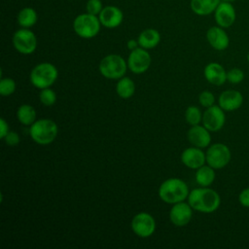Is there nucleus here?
Masks as SVG:
<instances>
[{"mask_svg":"<svg viewBox=\"0 0 249 249\" xmlns=\"http://www.w3.org/2000/svg\"><path fill=\"white\" fill-rule=\"evenodd\" d=\"M188 202L194 210L209 214L220 207L221 197L215 190L208 187H200L190 192Z\"/></svg>","mask_w":249,"mask_h":249,"instance_id":"1","label":"nucleus"},{"mask_svg":"<svg viewBox=\"0 0 249 249\" xmlns=\"http://www.w3.org/2000/svg\"><path fill=\"white\" fill-rule=\"evenodd\" d=\"M190 192L185 181L179 178H168L159 188L160 198L168 204H175L188 198Z\"/></svg>","mask_w":249,"mask_h":249,"instance_id":"2","label":"nucleus"},{"mask_svg":"<svg viewBox=\"0 0 249 249\" xmlns=\"http://www.w3.org/2000/svg\"><path fill=\"white\" fill-rule=\"evenodd\" d=\"M57 124L50 119H40L35 121L29 129L32 140L39 145H48L54 141L57 136Z\"/></svg>","mask_w":249,"mask_h":249,"instance_id":"3","label":"nucleus"},{"mask_svg":"<svg viewBox=\"0 0 249 249\" xmlns=\"http://www.w3.org/2000/svg\"><path fill=\"white\" fill-rule=\"evenodd\" d=\"M58 77L56 67L50 62H42L37 64L30 72L31 84L40 89L50 88L54 84Z\"/></svg>","mask_w":249,"mask_h":249,"instance_id":"4","label":"nucleus"},{"mask_svg":"<svg viewBox=\"0 0 249 249\" xmlns=\"http://www.w3.org/2000/svg\"><path fill=\"white\" fill-rule=\"evenodd\" d=\"M99 72L107 79L117 80L124 76L127 62L119 54H109L103 57L99 63Z\"/></svg>","mask_w":249,"mask_h":249,"instance_id":"5","label":"nucleus"},{"mask_svg":"<svg viewBox=\"0 0 249 249\" xmlns=\"http://www.w3.org/2000/svg\"><path fill=\"white\" fill-rule=\"evenodd\" d=\"M100 25L99 18L89 13L79 15L73 22V28L76 34L85 39L95 37L100 30Z\"/></svg>","mask_w":249,"mask_h":249,"instance_id":"6","label":"nucleus"},{"mask_svg":"<svg viewBox=\"0 0 249 249\" xmlns=\"http://www.w3.org/2000/svg\"><path fill=\"white\" fill-rule=\"evenodd\" d=\"M205 155L206 163L214 169H222L226 167L231 160V150L224 143H214L210 145L207 148Z\"/></svg>","mask_w":249,"mask_h":249,"instance_id":"7","label":"nucleus"},{"mask_svg":"<svg viewBox=\"0 0 249 249\" xmlns=\"http://www.w3.org/2000/svg\"><path fill=\"white\" fill-rule=\"evenodd\" d=\"M14 48L22 54H30L37 48V38L28 28H21L15 32L13 36Z\"/></svg>","mask_w":249,"mask_h":249,"instance_id":"8","label":"nucleus"},{"mask_svg":"<svg viewBox=\"0 0 249 249\" xmlns=\"http://www.w3.org/2000/svg\"><path fill=\"white\" fill-rule=\"evenodd\" d=\"M131 229L137 236L149 237L156 231V221L151 214L140 212L132 218Z\"/></svg>","mask_w":249,"mask_h":249,"instance_id":"9","label":"nucleus"},{"mask_svg":"<svg viewBox=\"0 0 249 249\" xmlns=\"http://www.w3.org/2000/svg\"><path fill=\"white\" fill-rule=\"evenodd\" d=\"M226 123L225 111L219 105L206 108L202 115V124L210 131L216 132L223 128Z\"/></svg>","mask_w":249,"mask_h":249,"instance_id":"10","label":"nucleus"},{"mask_svg":"<svg viewBox=\"0 0 249 249\" xmlns=\"http://www.w3.org/2000/svg\"><path fill=\"white\" fill-rule=\"evenodd\" d=\"M150 53L143 48H137L130 52L127 58V67L134 74L145 73L151 65Z\"/></svg>","mask_w":249,"mask_h":249,"instance_id":"11","label":"nucleus"},{"mask_svg":"<svg viewBox=\"0 0 249 249\" xmlns=\"http://www.w3.org/2000/svg\"><path fill=\"white\" fill-rule=\"evenodd\" d=\"M193 208L189 204V202L180 201L175 204L170 209L169 219L171 223L176 227H184L192 219L193 216Z\"/></svg>","mask_w":249,"mask_h":249,"instance_id":"12","label":"nucleus"},{"mask_svg":"<svg viewBox=\"0 0 249 249\" xmlns=\"http://www.w3.org/2000/svg\"><path fill=\"white\" fill-rule=\"evenodd\" d=\"M243 95L239 90L227 89L218 97V105L225 112H232L239 109L243 104Z\"/></svg>","mask_w":249,"mask_h":249,"instance_id":"13","label":"nucleus"},{"mask_svg":"<svg viewBox=\"0 0 249 249\" xmlns=\"http://www.w3.org/2000/svg\"><path fill=\"white\" fill-rule=\"evenodd\" d=\"M214 17L216 23L223 27H231L236 18V13L233 6L229 2H220L218 7L214 12Z\"/></svg>","mask_w":249,"mask_h":249,"instance_id":"14","label":"nucleus"},{"mask_svg":"<svg viewBox=\"0 0 249 249\" xmlns=\"http://www.w3.org/2000/svg\"><path fill=\"white\" fill-rule=\"evenodd\" d=\"M181 160L184 165L191 169H197L206 162V155L201 148L190 147L181 154Z\"/></svg>","mask_w":249,"mask_h":249,"instance_id":"15","label":"nucleus"},{"mask_svg":"<svg viewBox=\"0 0 249 249\" xmlns=\"http://www.w3.org/2000/svg\"><path fill=\"white\" fill-rule=\"evenodd\" d=\"M189 142L197 148H207L210 146L211 134L204 125H192L187 133Z\"/></svg>","mask_w":249,"mask_h":249,"instance_id":"16","label":"nucleus"},{"mask_svg":"<svg viewBox=\"0 0 249 249\" xmlns=\"http://www.w3.org/2000/svg\"><path fill=\"white\" fill-rule=\"evenodd\" d=\"M206 39L209 45L216 51H224L230 45V38L221 26H212L206 32Z\"/></svg>","mask_w":249,"mask_h":249,"instance_id":"17","label":"nucleus"},{"mask_svg":"<svg viewBox=\"0 0 249 249\" xmlns=\"http://www.w3.org/2000/svg\"><path fill=\"white\" fill-rule=\"evenodd\" d=\"M206 81L213 86H222L227 82V71L218 62L208 63L203 70Z\"/></svg>","mask_w":249,"mask_h":249,"instance_id":"18","label":"nucleus"},{"mask_svg":"<svg viewBox=\"0 0 249 249\" xmlns=\"http://www.w3.org/2000/svg\"><path fill=\"white\" fill-rule=\"evenodd\" d=\"M99 20L101 25L107 28L118 27L124 18L123 12L115 6H107L102 9L99 14Z\"/></svg>","mask_w":249,"mask_h":249,"instance_id":"19","label":"nucleus"},{"mask_svg":"<svg viewBox=\"0 0 249 249\" xmlns=\"http://www.w3.org/2000/svg\"><path fill=\"white\" fill-rule=\"evenodd\" d=\"M137 41L141 48L149 50L159 45L160 41V35L159 31L154 28H147L140 33Z\"/></svg>","mask_w":249,"mask_h":249,"instance_id":"20","label":"nucleus"},{"mask_svg":"<svg viewBox=\"0 0 249 249\" xmlns=\"http://www.w3.org/2000/svg\"><path fill=\"white\" fill-rule=\"evenodd\" d=\"M221 0H191L192 11L198 16H207L215 12Z\"/></svg>","mask_w":249,"mask_h":249,"instance_id":"21","label":"nucleus"},{"mask_svg":"<svg viewBox=\"0 0 249 249\" xmlns=\"http://www.w3.org/2000/svg\"><path fill=\"white\" fill-rule=\"evenodd\" d=\"M215 177V169L208 164H203L202 166L198 167L195 173L196 182L200 187H209L214 182Z\"/></svg>","mask_w":249,"mask_h":249,"instance_id":"22","label":"nucleus"},{"mask_svg":"<svg viewBox=\"0 0 249 249\" xmlns=\"http://www.w3.org/2000/svg\"><path fill=\"white\" fill-rule=\"evenodd\" d=\"M117 94L124 99H127L134 94L135 91V84L128 77H123L119 79L116 86Z\"/></svg>","mask_w":249,"mask_h":249,"instance_id":"23","label":"nucleus"},{"mask_svg":"<svg viewBox=\"0 0 249 249\" xmlns=\"http://www.w3.org/2000/svg\"><path fill=\"white\" fill-rule=\"evenodd\" d=\"M18 122L24 125H31L36 121V111L29 104H22L17 110Z\"/></svg>","mask_w":249,"mask_h":249,"instance_id":"24","label":"nucleus"},{"mask_svg":"<svg viewBox=\"0 0 249 249\" xmlns=\"http://www.w3.org/2000/svg\"><path fill=\"white\" fill-rule=\"evenodd\" d=\"M37 13L32 8H23L18 15V22L23 28H29L37 22Z\"/></svg>","mask_w":249,"mask_h":249,"instance_id":"25","label":"nucleus"},{"mask_svg":"<svg viewBox=\"0 0 249 249\" xmlns=\"http://www.w3.org/2000/svg\"><path fill=\"white\" fill-rule=\"evenodd\" d=\"M202 113L196 106H189L185 111V120L192 126L199 124L202 122Z\"/></svg>","mask_w":249,"mask_h":249,"instance_id":"26","label":"nucleus"},{"mask_svg":"<svg viewBox=\"0 0 249 249\" xmlns=\"http://www.w3.org/2000/svg\"><path fill=\"white\" fill-rule=\"evenodd\" d=\"M17 88L15 80L12 78H2L0 81V94L2 96L12 95Z\"/></svg>","mask_w":249,"mask_h":249,"instance_id":"27","label":"nucleus"},{"mask_svg":"<svg viewBox=\"0 0 249 249\" xmlns=\"http://www.w3.org/2000/svg\"><path fill=\"white\" fill-rule=\"evenodd\" d=\"M39 99H40V101H41V103L43 105H45V106H52L56 101V94L50 88L43 89L41 90V92L39 93Z\"/></svg>","mask_w":249,"mask_h":249,"instance_id":"28","label":"nucleus"},{"mask_svg":"<svg viewBox=\"0 0 249 249\" xmlns=\"http://www.w3.org/2000/svg\"><path fill=\"white\" fill-rule=\"evenodd\" d=\"M244 77H245V74L243 70L240 68L233 67L229 71H227V82L231 84H233V85L240 84L244 80Z\"/></svg>","mask_w":249,"mask_h":249,"instance_id":"29","label":"nucleus"},{"mask_svg":"<svg viewBox=\"0 0 249 249\" xmlns=\"http://www.w3.org/2000/svg\"><path fill=\"white\" fill-rule=\"evenodd\" d=\"M198 102L204 108L211 107L215 103V96L210 90H203L198 95Z\"/></svg>","mask_w":249,"mask_h":249,"instance_id":"30","label":"nucleus"},{"mask_svg":"<svg viewBox=\"0 0 249 249\" xmlns=\"http://www.w3.org/2000/svg\"><path fill=\"white\" fill-rule=\"evenodd\" d=\"M87 11L89 14L91 15H99L102 11V2L100 0H89L87 3Z\"/></svg>","mask_w":249,"mask_h":249,"instance_id":"31","label":"nucleus"},{"mask_svg":"<svg viewBox=\"0 0 249 249\" xmlns=\"http://www.w3.org/2000/svg\"><path fill=\"white\" fill-rule=\"evenodd\" d=\"M4 141L9 146H16L19 143L20 138L19 135L15 131H9L8 134L4 137Z\"/></svg>","mask_w":249,"mask_h":249,"instance_id":"32","label":"nucleus"},{"mask_svg":"<svg viewBox=\"0 0 249 249\" xmlns=\"http://www.w3.org/2000/svg\"><path fill=\"white\" fill-rule=\"evenodd\" d=\"M238 201L241 206L249 208V187L243 189L238 195Z\"/></svg>","mask_w":249,"mask_h":249,"instance_id":"33","label":"nucleus"},{"mask_svg":"<svg viewBox=\"0 0 249 249\" xmlns=\"http://www.w3.org/2000/svg\"><path fill=\"white\" fill-rule=\"evenodd\" d=\"M9 131L10 130H9L8 123L3 118H1L0 119V138L4 139V137L8 134Z\"/></svg>","mask_w":249,"mask_h":249,"instance_id":"34","label":"nucleus"},{"mask_svg":"<svg viewBox=\"0 0 249 249\" xmlns=\"http://www.w3.org/2000/svg\"><path fill=\"white\" fill-rule=\"evenodd\" d=\"M126 45H127V48H128L130 51H133V50H135V49L138 48L139 43H138V41L131 39V40H128V41H127V44H126Z\"/></svg>","mask_w":249,"mask_h":249,"instance_id":"35","label":"nucleus"},{"mask_svg":"<svg viewBox=\"0 0 249 249\" xmlns=\"http://www.w3.org/2000/svg\"><path fill=\"white\" fill-rule=\"evenodd\" d=\"M222 2H229V3H231V2H233V1H235V0H221Z\"/></svg>","mask_w":249,"mask_h":249,"instance_id":"36","label":"nucleus"},{"mask_svg":"<svg viewBox=\"0 0 249 249\" xmlns=\"http://www.w3.org/2000/svg\"><path fill=\"white\" fill-rule=\"evenodd\" d=\"M247 61H248V63H249V53H247Z\"/></svg>","mask_w":249,"mask_h":249,"instance_id":"37","label":"nucleus"}]
</instances>
